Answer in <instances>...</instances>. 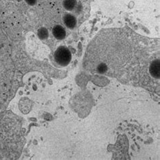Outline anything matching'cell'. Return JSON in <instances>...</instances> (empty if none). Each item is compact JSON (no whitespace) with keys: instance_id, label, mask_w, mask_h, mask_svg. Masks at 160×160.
<instances>
[{"instance_id":"cell-4","label":"cell","mask_w":160,"mask_h":160,"mask_svg":"<svg viewBox=\"0 0 160 160\" xmlns=\"http://www.w3.org/2000/svg\"><path fill=\"white\" fill-rule=\"evenodd\" d=\"M63 21L66 27L68 28H74L77 25V19L74 16L70 14H66L63 18Z\"/></svg>"},{"instance_id":"cell-9","label":"cell","mask_w":160,"mask_h":160,"mask_svg":"<svg viewBox=\"0 0 160 160\" xmlns=\"http://www.w3.org/2000/svg\"><path fill=\"white\" fill-rule=\"evenodd\" d=\"M18 1H20V0H18Z\"/></svg>"},{"instance_id":"cell-1","label":"cell","mask_w":160,"mask_h":160,"mask_svg":"<svg viewBox=\"0 0 160 160\" xmlns=\"http://www.w3.org/2000/svg\"><path fill=\"white\" fill-rule=\"evenodd\" d=\"M72 59V54L70 50L65 46L58 48L54 53V60L58 65L66 66L70 64Z\"/></svg>"},{"instance_id":"cell-6","label":"cell","mask_w":160,"mask_h":160,"mask_svg":"<svg viewBox=\"0 0 160 160\" xmlns=\"http://www.w3.org/2000/svg\"><path fill=\"white\" fill-rule=\"evenodd\" d=\"M63 6H64L66 10H73L76 6H77V0H64V2H63Z\"/></svg>"},{"instance_id":"cell-2","label":"cell","mask_w":160,"mask_h":160,"mask_svg":"<svg viewBox=\"0 0 160 160\" xmlns=\"http://www.w3.org/2000/svg\"><path fill=\"white\" fill-rule=\"evenodd\" d=\"M52 33L54 37L58 40L64 39L66 35L65 28L60 26V25H56V26H55L52 29Z\"/></svg>"},{"instance_id":"cell-3","label":"cell","mask_w":160,"mask_h":160,"mask_svg":"<svg viewBox=\"0 0 160 160\" xmlns=\"http://www.w3.org/2000/svg\"><path fill=\"white\" fill-rule=\"evenodd\" d=\"M10 89L11 87L0 82V108L6 101V98L10 91Z\"/></svg>"},{"instance_id":"cell-7","label":"cell","mask_w":160,"mask_h":160,"mask_svg":"<svg viewBox=\"0 0 160 160\" xmlns=\"http://www.w3.org/2000/svg\"><path fill=\"white\" fill-rule=\"evenodd\" d=\"M38 36L41 39H47L49 36V33L47 29L45 28H41L38 31Z\"/></svg>"},{"instance_id":"cell-8","label":"cell","mask_w":160,"mask_h":160,"mask_svg":"<svg viewBox=\"0 0 160 160\" xmlns=\"http://www.w3.org/2000/svg\"><path fill=\"white\" fill-rule=\"evenodd\" d=\"M29 6H34L37 2V0H25Z\"/></svg>"},{"instance_id":"cell-5","label":"cell","mask_w":160,"mask_h":160,"mask_svg":"<svg viewBox=\"0 0 160 160\" xmlns=\"http://www.w3.org/2000/svg\"><path fill=\"white\" fill-rule=\"evenodd\" d=\"M150 73L153 77H159V61L155 60L151 63L150 66Z\"/></svg>"}]
</instances>
